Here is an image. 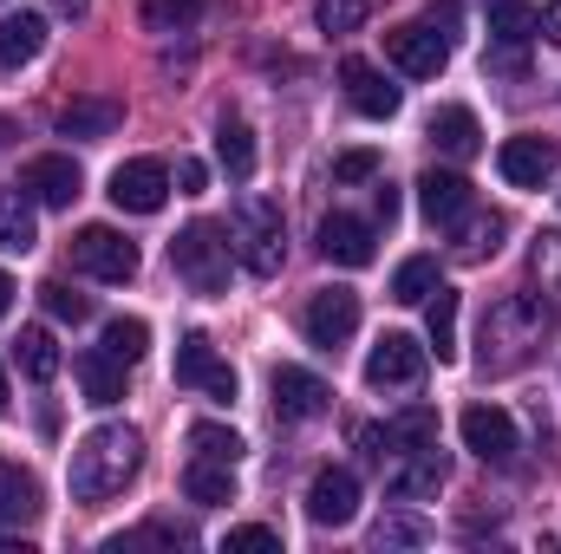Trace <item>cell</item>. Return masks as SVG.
<instances>
[{
	"mask_svg": "<svg viewBox=\"0 0 561 554\" xmlns=\"http://www.w3.org/2000/svg\"><path fill=\"white\" fill-rule=\"evenodd\" d=\"M386 59L405 72V79H437L450 66V39L431 26V20H412V26H392L386 33Z\"/></svg>",
	"mask_w": 561,
	"mask_h": 554,
	"instance_id": "6",
	"label": "cell"
},
{
	"mask_svg": "<svg viewBox=\"0 0 561 554\" xmlns=\"http://www.w3.org/2000/svg\"><path fill=\"white\" fill-rule=\"evenodd\" d=\"M125 125V105L118 99H72L59 112V138H112Z\"/></svg>",
	"mask_w": 561,
	"mask_h": 554,
	"instance_id": "22",
	"label": "cell"
},
{
	"mask_svg": "<svg viewBox=\"0 0 561 554\" xmlns=\"http://www.w3.org/2000/svg\"><path fill=\"white\" fill-rule=\"evenodd\" d=\"M424 353L412 333H379V346L366 353V385L373 392H399V385H419L424 379Z\"/></svg>",
	"mask_w": 561,
	"mask_h": 554,
	"instance_id": "8",
	"label": "cell"
},
{
	"mask_svg": "<svg viewBox=\"0 0 561 554\" xmlns=\"http://www.w3.org/2000/svg\"><path fill=\"white\" fill-rule=\"evenodd\" d=\"M46 53V20L39 13H7L0 20V66H33Z\"/></svg>",
	"mask_w": 561,
	"mask_h": 554,
	"instance_id": "27",
	"label": "cell"
},
{
	"mask_svg": "<svg viewBox=\"0 0 561 554\" xmlns=\"http://www.w3.org/2000/svg\"><path fill=\"white\" fill-rule=\"evenodd\" d=\"M7 313H13V280L0 275V320H7Z\"/></svg>",
	"mask_w": 561,
	"mask_h": 554,
	"instance_id": "46",
	"label": "cell"
},
{
	"mask_svg": "<svg viewBox=\"0 0 561 554\" xmlns=\"http://www.w3.org/2000/svg\"><path fill=\"white\" fill-rule=\"evenodd\" d=\"M183 496H190V503H203V509H222V503H236V463L190 457V463H183Z\"/></svg>",
	"mask_w": 561,
	"mask_h": 554,
	"instance_id": "23",
	"label": "cell"
},
{
	"mask_svg": "<svg viewBox=\"0 0 561 554\" xmlns=\"http://www.w3.org/2000/svg\"><path fill=\"white\" fill-rule=\"evenodd\" d=\"M431 143H437L444 157H457V163H463V157H477V150H483L477 112H470V105H444V112L431 118Z\"/></svg>",
	"mask_w": 561,
	"mask_h": 554,
	"instance_id": "25",
	"label": "cell"
},
{
	"mask_svg": "<svg viewBox=\"0 0 561 554\" xmlns=\"http://www.w3.org/2000/svg\"><path fill=\"white\" fill-rule=\"evenodd\" d=\"M457 430H463V443H470L483 463H516V450H523V437H516V417L503 412V405H470Z\"/></svg>",
	"mask_w": 561,
	"mask_h": 554,
	"instance_id": "13",
	"label": "cell"
},
{
	"mask_svg": "<svg viewBox=\"0 0 561 554\" xmlns=\"http://www.w3.org/2000/svg\"><path fill=\"white\" fill-rule=\"evenodd\" d=\"M373 7L379 0H313V20H320V33H359L373 20Z\"/></svg>",
	"mask_w": 561,
	"mask_h": 554,
	"instance_id": "35",
	"label": "cell"
},
{
	"mask_svg": "<svg viewBox=\"0 0 561 554\" xmlns=\"http://www.w3.org/2000/svg\"><path fill=\"white\" fill-rule=\"evenodd\" d=\"M457 287H431V300H424V333H431V346H437V366H450L457 359Z\"/></svg>",
	"mask_w": 561,
	"mask_h": 554,
	"instance_id": "26",
	"label": "cell"
},
{
	"mask_svg": "<svg viewBox=\"0 0 561 554\" xmlns=\"http://www.w3.org/2000/svg\"><path fill=\"white\" fill-rule=\"evenodd\" d=\"M229 554H242V549H280V535L268 529V522H242V529H229V542H222Z\"/></svg>",
	"mask_w": 561,
	"mask_h": 554,
	"instance_id": "41",
	"label": "cell"
},
{
	"mask_svg": "<svg viewBox=\"0 0 561 554\" xmlns=\"http://www.w3.org/2000/svg\"><path fill=\"white\" fill-rule=\"evenodd\" d=\"M353 516H359V476L327 463V470L307 483V522H313V529H346Z\"/></svg>",
	"mask_w": 561,
	"mask_h": 554,
	"instance_id": "10",
	"label": "cell"
},
{
	"mask_svg": "<svg viewBox=\"0 0 561 554\" xmlns=\"http://www.w3.org/2000/svg\"><path fill=\"white\" fill-rule=\"evenodd\" d=\"M7 143H13V125H7V118H0V150H7Z\"/></svg>",
	"mask_w": 561,
	"mask_h": 554,
	"instance_id": "47",
	"label": "cell"
},
{
	"mask_svg": "<svg viewBox=\"0 0 561 554\" xmlns=\"http://www.w3.org/2000/svg\"><path fill=\"white\" fill-rule=\"evenodd\" d=\"M39 307H46L53 320H72V326L92 313V300H85V293H72L66 280H46V287H39Z\"/></svg>",
	"mask_w": 561,
	"mask_h": 554,
	"instance_id": "38",
	"label": "cell"
},
{
	"mask_svg": "<svg viewBox=\"0 0 561 554\" xmlns=\"http://www.w3.org/2000/svg\"><path fill=\"white\" fill-rule=\"evenodd\" d=\"M170 268H176V280H183L190 293H222V287H229V268H236L229 229H216V222H190V229H176V242H170Z\"/></svg>",
	"mask_w": 561,
	"mask_h": 554,
	"instance_id": "4",
	"label": "cell"
},
{
	"mask_svg": "<svg viewBox=\"0 0 561 554\" xmlns=\"http://www.w3.org/2000/svg\"><path fill=\"white\" fill-rule=\"evenodd\" d=\"M144 470V437L131 424H99V430H85L79 443H72V470H66V483H72V503H112V496H125V483Z\"/></svg>",
	"mask_w": 561,
	"mask_h": 554,
	"instance_id": "1",
	"label": "cell"
},
{
	"mask_svg": "<svg viewBox=\"0 0 561 554\" xmlns=\"http://www.w3.org/2000/svg\"><path fill=\"white\" fill-rule=\"evenodd\" d=\"M379 176V150H340L333 157V183H373Z\"/></svg>",
	"mask_w": 561,
	"mask_h": 554,
	"instance_id": "39",
	"label": "cell"
},
{
	"mask_svg": "<svg viewBox=\"0 0 561 554\" xmlns=\"http://www.w3.org/2000/svg\"><path fill=\"white\" fill-rule=\"evenodd\" d=\"M268 399H275V417H287V424H307V417L327 412V379H313L307 366H275L268 372Z\"/></svg>",
	"mask_w": 561,
	"mask_h": 554,
	"instance_id": "14",
	"label": "cell"
},
{
	"mask_svg": "<svg viewBox=\"0 0 561 554\" xmlns=\"http://www.w3.org/2000/svg\"><path fill=\"white\" fill-rule=\"evenodd\" d=\"M72 379H79L85 405H118V399H125V359L105 353V346L79 353V359H72Z\"/></svg>",
	"mask_w": 561,
	"mask_h": 554,
	"instance_id": "20",
	"label": "cell"
},
{
	"mask_svg": "<svg viewBox=\"0 0 561 554\" xmlns=\"http://www.w3.org/2000/svg\"><path fill=\"white\" fill-rule=\"evenodd\" d=\"M556 143L549 138H510L503 150H496V170H503V183L510 189H542L549 176H556Z\"/></svg>",
	"mask_w": 561,
	"mask_h": 554,
	"instance_id": "19",
	"label": "cell"
},
{
	"mask_svg": "<svg viewBox=\"0 0 561 554\" xmlns=\"http://www.w3.org/2000/svg\"><path fill=\"white\" fill-rule=\"evenodd\" d=\"M85 7H92V0H53V13H72V20H79Z\"/></svg>",
	"mask_w": 561,
	"mask_h": 554,
	"instance_id": "45",
	"label": "cell"
},
{
	"mask_svg": "<svg viewBox=\"0 0 561 554\" xmlns=\"http://www.w3.org/2000/svg\"><path fill=\"white\" fill-rule=\"evenodd\" d=\"M373 216H379L386 229L399 222V189H392V183H379V189H373Z\"/></svg>",
	"mask_w": 561,
	"mask_h": 554,
	"instance_id": "43",
	"label": "cell"
},
{
	"mask_svg": "<svg viewBox=\"0 0 561 554\" xmlns=\"http://www.w3.org/2000/svg\"><path fill=\"white\" fill-rule=\"evenodd\" d=\"M33 516H39V483H33V470L13 463V457H0V529L33 522Z\"/></svg>",
	"mask_w": 561,
	"mask_h": 554,
	"instance_id": "24",
	"label": "cell"
},
{
	"mask_svg": "<svg viewBox=\"0 0 561 554\" xmlns=\"http://www.w3.org/2000/svg\"><path fill=\"white\" fill-rule=\"evenodd\" d=\"M229 249H236V262L255 280L280 275V262H287V222H280L275 196H242V203H236V235H229Z\"/></svg>",
	"mask_w": 561,
	"mask_h": 554,
	"instance_id": "3",
	"label": "cell"
},
{
	"mask_svg": "<svg viewBox=\"0 0 561 554\" xmlns=\"http://www.w3.org/2000/svg\"><path fill=\"white\" fill-rule=\"evenodd\" d=\"M39 203L13 183V189H0V255H26L33 242H39V216H33Z\"/></svg>",
	"mask_w": 561,
	"mask_h": 554,
	"instance_id": "21",
	"label": "cell"
},
{
	"mask_svg": "<svg viewBox=\"0 0 561 554\" xmlns=\"http://www.w3.org/2000/svg\"><path fill=\"white\" fill-rule=\"evenodd\" d=\"M431 287H437V262H431V255L399 262V275H392V300H399V307H424Z\"/></svg>",
	"mask_w": 561,
	"mask_h": 554,
	"instance_id": "32",
	"label": "cell"
},
{
	"mask_svg": "<svg viewBox=\"0 0 561 554\" xmlns=\"http://www.w3.org/2000/svg\"><path fill=\"white\" fill-rule=\"evenodd\" d=\"M13 366H20L33 385H46V379L59 372V346H53V333H46V326H20V339H13Z\"/></svg>",
	"mask_w": 561,
	"mask_h": 554,
	"instance_id": "28",
	"label": "cell"
},
{
	"mask_svg": "<svg viewBox=\"0 0 561 554\" xmlns=\"http://www.w3.org/2000/svg\"><path fill=\"white\" fill-rule=\"evenodd\" d=\"M300 326H307V339H313L320 353H333V346H346V339L359 333V293H353V287H320V293L307 300V313H300Z\"/></svg>",
	"mask_w": 561,
	"mask_h": 554,
	"instance_id": "7",
	"label": "cell"
},
{
	"mask_svg": "<svg viewBox=\"0 0 561 554\" xmlns=\"http://www.w3.org/2000/svg\"><path fill=\"white\" fill-rule=\"evenodd\" d=\"M549 326H556V307H549L542 293H503V300H490L483 333H477V366H483L490 379L529 366V353L542 346Z\"/></svg>",
	"mask_w": 561,
	"mask_h": 554,
	"instance_id": "2",
	"label": "cell"
},
{
	"mask_svg": "<svg viewBox=\"0 0 561 554\" xmlns=\"http://www.w3.org/2000/svg\"><path fill=\"white\" fill-rule=\"evenodd\" d=\"M536 33H542L549 46H561V0H549V7L536 13Z\"/></svg>",
	"mask_w": 561,
	"mask_h": 554,
	"instance_id": "44",
	"label": "cell"
},
{
	"mask_svg": "<svg viewBox=\"0 0 561 554\" xmlns=\"http://www.w3.org/2000/svg\"><path fill=\"white\" fill-rule=\"evenodd\" d=\"M190 457H209V463H242V437L229 424H190Z\"/></svg>",
	"mask_w": 561,
	"mask_h": 554,
	"instance_id": "34",
	"label": "cell"
},
{
	"mask_svg": "<svg viewBox=\"0 0 561 554\" xmlns=\"http://www.w3.org/2000/svg\"><path fill=\"white\" fill-rule=\"evenodd\" d=\"M320 255H327L333 268H366V262L379 255V242H373V222H359V216L333 209V216L320 222Z\"/></svg>",
	"mask_w": 561,
	"mask_h": 554,
	"instance_id": "18",
	"label": "cell"
},
{
	"mask_svg": "<svg viewBox=\"0 0 561 554\" xmlns=\"http://www.w3.org/2000/svg\"><path fill=\"white\" fill-rule=\"evenodd\" d=\"M216 163L229 170V183H249V176H255V131H249L242 118H222V131H216Z\"/></svg>",
	"mask_w": 561,
	"mask_h": 554,
	"instance_id": "29",
	"label": "cell"
},
{
	"mask_svg": "<svg viewBox=\"0 0 561 554\" xmlns=\"http://www.w3.org/2000/svg\"><path fill=\"white\" fill-rule=\"evenodd\" d=\"M490 46H529L536 39V7L529 0H490Z\"/></svg>",
	"mask_w": 561,
	"mask_h": 554,
	"instance_id": "30",
	"label": "cell"
},
{
	"mask_svg": "<svg viewBox=\"0 0 561 554\" xmlns=\"http://www.w3.org/2000/svg\"><path fill=\"white\" fill-rule=\"evenodd\" d=\"M72 268L92 280H112V287H125V280L138 275V242H125L112 222H92V229H79L72 235Z\"/></svg>",
	"mask_w": 561,
	"mask_h": 554,
	"instance_id": "5",
	"label": "cell"
},
{
	"mask_svg": "<svg viewBox=\"0 0 561 554\" xmlns=\"http://www.w3.org/2000/svg\"><path fill=\"white\" fill-rule=\"evenodd\" d=\"M105 353H118L125 366H138L144 353H150V326H144V320H125V313L105 320Z\"/></svg>",
	"mask_w": 561,
	"mask_h": 554,
	"instance_id": "37",
	"label": "cell"
},
{
	"mask_svg": "<svg viewBox=\"0 0 561 554\" xmlns=\"http://www.w3.org/2000/svg\"><path fill=\"white\" fill-rule=\"evenodd\" d=\"M176 385H196V392H209L216 405L236 399V372L216 359V346H209L203 333H183V346H176Z\"/></svg>",
	"mask_w": 561,
	"mask_h": 554,
	"instance_id": "12",
	"label": "cell"
},
{
	"mask_svg": "<svg viewBox=\"0 0 561 554\" xmlns=\"http://www.w3.org/2000/svg\"><path fill=\"white\" fill-rule=\"evenodd\" d=\"M196 13H203V0H144L138 7L150 33H183V26H196Z\"/></svg>",
	"mask_w": 561,
	"mask_h": 554,
	"instance_id": "36",
	"label": "cell"
},
{
	"mask_svg": "<svg viewBox=\"0 0 561 554\" xmlns=\"http://www.w3.org/2000/svg\"><path fill=\"white\" fill-rule=\"evenodd\" d=\"M0 412H7V366H0Z\"/></svg>",
	"mask_w": 561,
	"mask_h": 554,
	"instance_id": "48",
	"label": "cell"
},
{
	"mask_svg": "<svg viewBox=\"0 0 561 554\" xmlns=\"http://www.w3.org/2000/svg\"><path fill=\"white\" fill-rule=\"evenodd\" d=\"M431 443H437V412H431V405H412V412H399L386 424V450H392V457L431 450ZM392 457H386V463H392Z\"/></svg>",
	"mask_w": 561,
	"mask_h": 554,
	"instance_id": "31",
	"label": "cell"
},
{
	"mask_svg": "<svg viewBox=\"0 0 561 554\" xmlns=\"http://www.w3.org/2000/svg\"><path fill=\"white\" fill-rule=\"evenodd\" d=\"M496 242H503V216H463V222H457V255H463V262L496 255Z\"/></svg>",
	"mask_w": 561,
	"mask_h": 554,
	"instance_id": "33",
	"label": "cell"
},
{
	"mask_svg": "<svg viewBox=\"0 0 561 554\" xmlns=\"http://www.w3.org/2000/svg\"><path fill=\"white\" fill-rule=\"evenodd\" d=\"M176 183H183V196H203V189H209V170H203L196 157H183V163H176Z\"/></svg>",
	"mask_w": 561,
	"mask_h": 554,
	"instance_id": "42",
	"label": "cell"
},
{
	"mask_svg": "<svg viewBox=\"0 0 561 554\" xmlns=\"http://www.w3.org/2000/svg\"><path fill=\"white\" fill-rule=\"evenodd\" d=\"M437 489H444V457H437V443H431V450H405V457L386 463V496H392V503H424V496H437Z\"/></svg>",
	"mask_w": 561,
	"mask_h": 554,
	"instance_id": "17",
	"label": "cell"
},
{
	"mask_svg": "<svg viewBox=\"0 0 561 554\" xmlns=\"http://www.w3.org/2000/svg\"><path fill=\"white\" fill-rule=\"evenodd\" d=\"M373 542H379V549H419L424 522H412V516H386V522L373 529Z\"/></svg>",
	"mask_w": 561,
	"mask_h": 554,
	"instance_id": "40",
	"label": "cell"
},
{
	"mask_svg": "<svg viewBox=\"0 0 561 554\" xmlns=\"http://www.w3.org/2000/svg\"><path fill=\"white\" fill-rule=\"evenodd\" d=\"M125 216H157L163 209V196H170V170L157 163V157H131V163H118L112 170V189H105Z\"/></svg>",
	"mask_w": 561,
	"mask_h": 554,
	"instance_id": "9",
	"label": "cell"
},
{
	"mask_svg": "<svg viewBox=\"0 0 561 554\" xmlns=\"http://www.w3.org/2000/svg\"><path fill=\"white\" fill-rule=\"evenodd\" d=\"M79 163L72 157H59V150H46V157H33L26 170H20V189L39 203V209H72L79 203Z\"/></svg>",
	"mask_w": 561,
	"mask_h": 554,
	"instance_id": "11",
	"label": "cell"
},
{
	"mask_svg": "<svg viewBox=\"0 0 561 554\" xmlns=\"http://www.w3.org/2000/svg\"><path fill=\"white\" fill-rule=\"evenodd\" d=\"M419 209L431 229H457L470 209H477V196H470V183L457 176V170H424L419 176Z\"/></svg>",
	"mask_w": 561,
	"mask_h": 554,
	"instance_id": "15",
	"label": "cell"
},
{
	"mask_svg": "<svg viewBox=\"0 0 561 554\" xmlns=\"http://www.w3.org/2000/svg\"><path fill=\"white\" fill-rule=\"evenodd\" d=\"M340 85H346V99H353L359 118H399V105H405L399 85H392L373 59H346V66H340Z\"/></svg>",
	"mask_w": 561,
	"mask_h": 554,
	"instance_id": "16",
	"label": "cell"
}]
</instances>
